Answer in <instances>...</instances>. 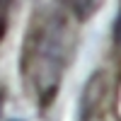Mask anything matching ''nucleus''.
<instances>
[{
    "mask_svg": "<svg viewBox=\"0 0 121 121\" xmlns=\"http://www.w3.org/2000/svg\"><path fill=\"white\" fill-rule=\"evenodd\" d=\"M65 58H68V29L63 19L56 17L41 32L34 56V85L41 102H48L56 95L58 82L63 78Z\"/></svg>",
    "mask_w": 121,
    "mask_h": 121,
    "instance_id": "1",
    "label": "nucleus"
},
{
    "mask_svg": "<svg viewBox=\"0 0 121 121\" xmlns=\"http://www.w3.org/2000/svg\"><path fill=\"white\" fill-rule=\"evenodd\" d=\"M3 34H5V22H3V17H0V39H3Z\"/></svg>",
    "mask_w": 121,
    "mask_h": 121,
    "instance_id": "5",
    "label": "nucleus"
},
{
    "mask_svg": "<svg viewBox=\"0 0 121 121\" xmlns=\"http://www.w3.org/2000/svg\"><path fill=\"white\" fill-rule=\"evenodd\" d=\"M104 5V0H73V12H75V17L78 19H90L99 7Z\"/></svg>",
    "mask_w": 121,
    "mask_h": 121,
    "instance_id": "3",
    "label": "nucleus"
},
{
    "mask_svg": "<svg viewBox=\"0 0 121 121\" xmlns=\"http://www.w3.org/2000/svg\"><path fill=\"white\" fill-rule=\"evenodd\" d=\"M114 39H116V44L121 46V10H119L116 19H114Z\"/></svg>",
    "mask_w": 121,
    "mask_h": 121,
    "instance_id": "4",
    "label": "nucleus"
},
{
    "mask_svg": "<svg viewBox=\"0 0 121 121\" xmlns=\"http://www.w3.org/2000/svg\"><path fill=\"white\" fill-rule=\"evenodd\" d=\"M104 78L102 73H95V78L87 82L85 87V97H82V121H112L109 114L99 112V104H102V92H104Z\"/></svg>",
    "mask_w": 121,
    "mask_h": 121,
    "instance_id": "2",
    "label": "nucleus"
},
{
    "mask_svg": "<svg viewBox=\"0 0 121 121\" xmlns=\"http://www.w3.org/2000/svg\"><path fill=\"white\" fill-rule=\"evenodd\" d=\"M0 114H3V97H0Z\"/></svg>",
    "mask_w": 121,
    "mask_h": 121,
    "instance_id": "6",
    "label": "nucleus"
}]
</instances>
